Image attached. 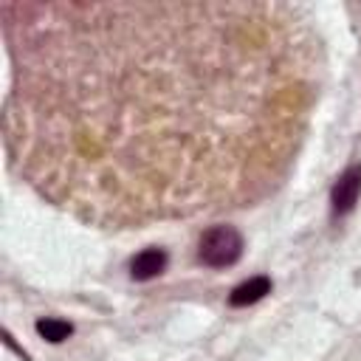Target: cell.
Segmentation results:
<instances>
[{
    "label": "cell",
    "instance_id": "6da1fadb",
    "mask_svg": "<svg viewBox=\"0 0 361 361\" xmlns=\"http://www.w3.org/2000/svg\"><path fill=\"white\" fill-rule=\"evenodd\" d=\"M8 166L104 228L251 206L285 183L324 73L296 3L3 0Z\"/></svg>",
    "mask_w": 361,
    "mask_h": 361
},
{
    "label": "cell",
    "instance_id": "7a4b0ae2",
    "mask_svg": "<svg viewBox=\"0 0 361 361\" xmlns=\"http://www.w3.org/2000/svg\"><path fill=\"white\" fill-rule=\"evenodd\" d=\"M243 234L234 226H212L200 234L197 259L206 268H231L243 257Z\"/></svg>",
    "mask_w": 361,
    "mask_h": 361
},
{
    "label": "cell",
    "instance_id": "3957f363",
    "mask_svg": "<svg viewBox=\"0 0 361 361\" xmlns=\"http://www.w3.org/2000/svg\"><path fill=\"white\" fill-rule=\"evenodd\" d=\"M361 197V164H350L330 189V214L333 220L347 217Z\"/></svg>",
    "mask_w": 361,
    "mask_h": 361
},
{
    "label": "cell",
    "instance_id": "277c9868",
    "mask_svg": "<svg viewBox=\"0 0 361 361\" xmlns=\"http://www.w3.org/2000/svg\"><path fill=\"white\" fill-rule=\"evenodd\" d=\"M169 265V254L164 248H144L141 254H135L130 259V276L135 282H149L155 276H161Z\"/></svg>",
    "mask_w": 361,
    "mask_h": 361
},
{
    "label": "cell",
    "instance_id": "5b68a950",
    "mask_svg": "<svg viewBox=\"0 0 361 361\" xmlns=\"http://www.w3.org/2000/svg\"><path fill=\"white\" fill-rule=\"evenodd\" d=\"M271 279L268 276H251L245 282H240L231 293H228V305L231 307H248V305H257L259 299H265L271 293Z\"/></svg>",
    "mask_w": 361,
    "mask_h": 361
},
{
    "label": "cell",
    "instance_id": "8992f818",
    "mask_svg": "<svg viewBox=\"0 0 361 361\" xmlns=\"http://www.w3.org/2000/svg\"><path fill=\"white\" fill-rule=\"evenodd\" d=\"M37 333L45 338V341H51V344H62L71 333H73V324L71 322H65V319H54V316H45V319H37Z\"/></svg>",
    "mask_w": 361,
    "mask_h": 361
}]
</instances>
